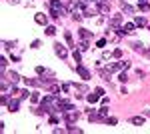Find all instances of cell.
Segmentation results:
<instances>
[{"instance_id":"obj_1","label":"cell","mask_w":150,"mask_h":134,"mask_svg":"<svg viewBox=\"0 0 150 134\" xmlns=\"http://www.w3.org/2000/svg\"><path fill=\"white\" fill-rule=\"evenodd\" d=\"M62 14H66L62 2H60V0H50V16H52V18H60Z\"/></svg>"},{"instance_id":"obj_2","label":"cell","mask_w":150,"mask_h":134,"mask_svg":"<svg viewBox=\"0 0 150 134\" xmlns=\"http://www.w3.org/2000/svg\"><path fill=\"white\" fill-rule=\"evenodd\" d=\"M74 106H72V102H68V100H58V112H68V110H72Z\"/></svg>"},{"instance_id":"obj_3","label":"cell","mask_w":150,"mask_h":134,"mask_svg":"<svg viewBox=\"0 0 150 134\" xmlns=\"http://www.w3.org/2000/svg\"><path fill=\"white\" fill-rule=\"evenodd\" d=\"M64 118H66V124H72L74 120H78V112H76L74 108H72V110L64 112Z\"/></svg>"},{"instance_id":"obj_4","label":"cell","mask_w":150,"mask_h":134,"mask_svg":"<svg viewBox=\"0 0 150 134\" xmlns=\"http://www.w3.org/2000/svg\"><path fill=\"white\" fill-rule=\"evenodd\" d=\"M76 72L80 74V78H82V80H90V72H88L82 64H78V66H76Z\"/></svg>"},{"instance_id":"obj_5","label":"cell","mask_w":150,"mask_h":134,"mask_svg":"<svg viewBox=\"0 0 150 134\" xmlns=\"http://www.w3.org/2000/svg\"><path fill=\"white\" fill-rule=\"evenodd\" d=\"M36 72L38 74H42V76H52V72L46 70L44 66H36ZM46 82H54V78H46Z\"/></svg>"},{"instance_id":"obj_6","label":"cell","mask_w":150,"mask_h":134,"mask_svg":"<svg viewBox=\"0 0 150 134\" xmlns=\"http://www.w3.org/2000/svg\"><path fill=\"white\" fill-rule=\"evenodd\" d=\"M54 52H56L60 58H66V54H68V52H66V48L60 44V42H56V44H54Z\"/></svg>"},{"instance_id":"obj_7","label":"cell","mask_w":150,"mask_h":134,"mask_svg":"<svg viewBox=\"0 0 150 134\" xmlns=\"http://www.w3.org/2000/svg\"><path fill=\"white\" fill-rule=\"evenodd\" d=\"M18 106H20V100H16V98H12L8 102V110L10 112H18Z\"/></svg>"},{"instance_id":"obj_8","label":"cell","mask_w":150,"mask_h":134,"mask_svg":"<svg viewBox=\"0 0 150 134\" xmlns=\"http://www.w3.org/2000/svg\"><path fill=\"white\" fill-rule=\"evenodd\" d=\"M24 84L26 86H42L44 82L42 80H36V78H24Z\"/></svg>"},{"instance_id":"obj_9","label":"cell","mask_w":150,"mask_h":134,"mask_svg":"<svg viewBox=\"0 0 150 134\" xmlns=\"http://www.w3.org/2000/svg\"><path fill=\"white\" fill-rule=\"evenodd\" d=\"M134 28H136V24H134V22H126V24L122 26L124 34H132V32H134Z\"/></svg>"},{"instance_id":"obj_10","label":"cell","mask_w":150,"mask_h":134,"mask_svg":"<svg viewBox=\"0 0 150 134\" xmlns=\"http://www.w3.org/2000/svg\"><path fill=\"white\" fill-rule=\"evenodd\" d=\"M80 38H82V40L92 38V30H88V28H80Z\"/></svg>"},{"instance_id":"obj_11","label":"cell","mask_w":150,"mask_h":134,"mask_svg":"<svg viewBox=\"0 0 150 134\" xmlns=\"http://www.w3.org/2000/svg\"><path fill=\"white\" fill-rule=\"evenodd\" d=\"M34 20H36L38 24H42V26H46V24H48V18H46V14H36V16H34Z\"/></svg>"},{"instance_id":"obj_12","label":"cell","mask_w":150,"mask_h":134,"mask_svg":"<svg viewBox=\"0 0 150 134\" xmlns=\"http://www.w3.org/2000/svg\"><path fill=\"white\" fill-rule=\"evenodd\" d=\"M98 98H100V94H98V92H96V90H94V92H90V94H88V96H86V100H88V102H90V104H94V102H96V100H98Z\"/></svg>"},{"instance_id":"obj_13","label":"cell","mask_w":150,"mask_h":134,"mask_svg":"<svg viewBox=\"0 0 150 134\" xmlns=\"http://www.w3.org/2000/svg\"><path fill=\"white\" fill-rule=\"evenodd\" d=\"M98 10L100 12H110V4L104 0V2H98Z\"/></svg>"},{"instance_id":"obj_14","label":"cell","mask_w":150,"mask_h":134,"mask_svg":"<svg viewBox=\"0 0 150 134\" xmlns=\"http://www.w3.org/2000/svg\"><path fill=\"white\" fill-rule=\"evenodd\" d=\"M130 122H132V124H136V126H142V124H144V116H132V118H130Z\"/></svg>"},{"instance_id":"obj_15","label":"cell","mask_w":150,"mask_h":134,"mask_svg":"<svg viewBox=\"0 0 150 134\" xmlns=\"http://www.w3.org/2000/svg\"><path fill=\"white\" fill-rule=\"evenodd\" d=\"M88 120H92V122H96V120H104V118L100 116V112H90V114H88Z\"/></svg>"},{"instance_id":"obj_16","label":"cell","mask_w":150,"mask_h":134,"mask_svg":"<svg viewBox=\"0 0 150 134\" xmlns=\"http://www.w3.org/2000/svg\"><path fill=\"white\" fill-rule=\"evenodd\" d=\"M120 22H122V14H116L112 20H110V24H112L114 28H118V24H120Z\"/></svg>"},{"instance_id":"obj_17","label":"cell","mask_w":150,"mask_h":134,"mask_svg":"<svg viewBox=\"0 0 150 134\" xmlns=\"http://www.w3.org/2000/svg\"><path fill=\"white\" fill-rule=\"evenodd\" d=\"M134 24H136V26H140V28H142V26H146V20H144V18H140V16H138V18H134Z\"/></svg>"},{"instance_id":"obj_18","label":"cell","mask_w":150,"mask_h":134,"mask_svg":"<svg viewBox=\"0 0 150 134\" xmlns=\"http://www.w3.org/2000/svg\"><path fill=\"white\" fill-rule=\"evenodd\" d=\"M98 112H100V116H102V118H106V116H108V104H104Z\"/></svg>"},{"instance_id":"obj_19","label":"cell","mask_w":150,"mask_h":134,"mask_svg":"<svg viewBox=\"0 0 150 134\" xmlns=\"http://www.w3.org/2000/svg\"><path fill=\"white\" fill-rule=\"evenodd\" d=\"M64 38H66V42H68V46H70V48H74V42H72V34H70V32H66V34H64Z\"/></svg>"},{"instance_id":"obj_20","label":"cell","mask_w":150,"mask_h":134,"mask_svg":"<svg viewBox=\"0 0 150 134\" xmlns=\"http://www.w3.org/2000/svg\"><path fill=\"white\" fill-rule=\"evenodd\" d=\"M104 122H106V124H110V126H114V124H118V120H116L114 116H110V118L106 116V118H104Z\"/></svg>"},{"instance_id":"obj_21","label":"cell","mask_w":150,"mask_h":134,"mask_svg":"<svg viewBox=\"0 0 150 134\" xmlns=\"http://www.w3.org/2000/svg\"><path fill=\"white\" fill-rule=\"evenodd\" d=\"M120 6H122V10H124V12H134V8H132L130 4H126V2H122Z\"/></svg>"},{"instance_id":"obj_22","label":"cell","mask_w":150,"mask_h":134,"mask_svg":"<svg viewBox=\"0 0 150 134\" xmlns=\"http://www.w3.org/2000/svg\"><path fill=\"white\" fill-rule=\"evenodd\" d=\"M50 92H52V94H58V92H60V86H58V84H50Z\"/></svg>"},{"instance_id":"obj_23","label":"cell","mask_w":150,"mask_h":134,"mask_svg":"<svg viewBox=\"0 0 150 134\" xmlns=\"http://www.w3.org/2000/svg\"><path fill=\"white\" fill-rule=\"evenodd\" d=\"M46 34H48V36H54V34H56V28H54V26H46Z\"/></svg>"},{"instance_id":"obj_24","label":"cell","mask_w":150,"mask_h":134,"mask_svg":"<svg viewBox=\"0 0 150 134\" xmlns=\"http://www.w3.org/2000/svg\"><path fill=\"white\" fill-rule=\"evenodd\" d=\"M8 78H10V82H18V80H20V76H18L16 72H10V76H8Z\"/></svg>"},{"instance_id":"obj_25","label":"cell","mask_w":150,"mask_h":134,"mask_svg":"<svg viewBox=\"0 0 150 134\" xmlns=\"http://www.w3.org/2000/svg\"><path fill=\"white\" fill-rule=\"evenodd\" d=\"M138 6H140L142 12H150V4H146V2H144V4H138Z\"/></svg>"},{"instance_id":"obj_26","label":"cell","mask_w":150,"mask_h":134,"mask_svg":"<svg viewBox=\"0 0 150 134\" xmlns=\"http://www.w3.org/2000/svg\"><path fill=\"white\" fill-rule=\"evenodd\" d=\"M78 46H80V50H82V52H84V50H88V40H82Z\"/></svg>"},{"instance_id":"obj_27","label":"cell","mask_w":150,"mask_h":134,"mask_svg":"<svg viewBox=\"0 0 150 134\" xmlns=\"http://www.w3.org/2000/svg\"><path fill=\"white\" fill-rule=\"evenodd\" d=\"M30 100H32V102H38V100H40V94H38V92H32V94H30Z\"/></svg>"},{"instance_id":"obj_28","label":"cell","mask_w":150,"mask_h":134,"mask_svg":"<svg viewBox=\"0 0 150 134\" xmlns=\"http://www.w3.org/2000/svg\"><path fill=\"white\" fill-rule=\"evenodd\" d=\"M112 56H114V58H122V50H120V48H116V50L112 52Z\"/></svg>"},{"instance_id":"obj_29","label":"cell","mask_w":150,"mask_h":134,"mask_svg":"<svg viewBox=\"0 0 150 134\" xmlns=\"http://www.w3.org/2000/svg\"><path fill=\"white\" fill-rule=\"evenodd\" d=\"M96 46H98V48H104V46H106V38H100V40L96 42Z\"/></svg>"},{"instance_id":"obj_30","label":"cell","mask_w":150,"mask_h":134,"mask_svg":"<svg viewBox=\"0 0 150 134\" xmlns=\"http://www.w3.org/2000/svg\"><path fill=\"white\" fill-rule=\"evenodd\" d=\"M72 58H74L76 62L80 64V52H78V50H74V52H72Z\"/></svg>"},{"instance_id":"obj_31","label":"cell","mask_w":150,"mask_h":134,"mask_svg":"<svg viewBox=\"0 0 150 134\" xmlns=\"http://www.w3.org/2000/svg\"><path fill=\"white\" fill-rule=\"evenodd\" d=\"M28 94H30L28 90H22V92H20V100H24V98H28Z\"/></svg>"},{"instance_id":"obj_32","label":"cell","mask_w":150,"mask_h":134,"mask_svg":"<svg viewBox=\"0 0 150 134\" xmlns=\"http://www.w3.org/2000/svg\"><path fill=\"white\" fill-rule=\"evenodd\" d=\"M118 78H120V80H122V82H126V80H128V76H126V74H124V72H120V74H118Z\"/></svg>"},{"instance_id":"obj_33","label":"cell","mask_w":150,"mask_h":134,"mask_svg":"<svg viewBox=\"0 0 150 134\" xmlns=\"http://www.w3.org/2000/svg\"><path fill=\"white\" fill-rule=\"evenodd\" d=\"M144 2H146V0H138V4H144Z\"/></svg>"},{"instance_id":"obj_34","label":"cell","mask_w":150,"mask_h":134,"mask_svg":"<svg viewBox=\"0 0 150 134\" xmlns=\"http://www.w3.org/2000/svg\"><path fill=\"white\" fill-rule=\"evenodd\" d=\"M94 2H96V4H98V2H104V0H94Z\"/></svg>"},{"instance_id":"obj_35","label":"cell","mask_w":150,"mask_h":134,"mask_svg":"<svg viewBox=\"0 0 150 134\" xmlns=\"http://www.w3.org/2000/svg\"><path fill=\"white\" fill-rule=\"evenodd\" d=\"M10 2H14V4H16V2H18V0H10Z\"/></svg>"},{"instance_id":"obj_36","label":"cell","mask_w":150,"mask_h":134,"mask_svg":"<svg viewBox=\"0 0 150 134\" xmlns=\"http://www.w3.org/2000/svg\"><path fill=\"white\" fill-rule=\"evenodd\" d=\"M146 114H148V116H150V110H146Z\"/></svg>"}]
</instances>
